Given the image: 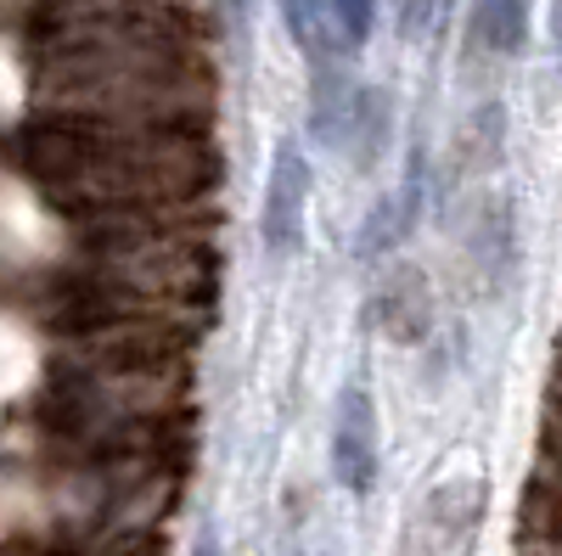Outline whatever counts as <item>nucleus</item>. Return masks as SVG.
<instances>
[{
	"instance_id": "f257e3e1",
	"label": "nucleus",
	"mask_w": 562,
	"mask_h": 556,
	"mask_svg": "<svg viewBox=\"0 0 562 556\" xmlns=\"http://www.w3.org/2000/svg\"><path fill=\"white\" fill-rule=\"evenodd\" d=\"M383 467V439H378V399H371L366 377H349L338 405H333V473L349 495H371Z\"/></svg>"
},
{
	"instance_id": "f03ea898",
	"label": "nucleus",
	"mask_w": 562,
	"mask_h": 556,
	"mask_svg": "<svg viewBox=\"0 0 562 556\" xmlns=\"http://www.w3.org/2000/svg\"><path fill=\"white\" fill-rule=\"evenodd\" d=\"M304 203H310V158L299 141H281L265 180V208H259V242L265 253L288 259L304 242Z\"/></svg>"
},
{
	"instance_id": "7ed1b4c3",
	"label": "nucleus",
	"mask_w": 562,
	"mask_h": 556,
	"mask_svg": "<svg viewBox=\"0 0 562 556\" xmlns=\"http://www.w3.org/2000/svg\"><path fill=\"white\" fill-rule=\"evenodd\" d=\"M378 315H383V327H389L400 343L428 338V327H434L428 275H422L416 264H400V270L389 275V287H383V304H378Z\"/></svg>"
},
{
	"instance_id": "20e7f679",
	"label": "nucleus",
	"mask_w": 562,
	"mask_h": 556,
	"mask_svg": "<svg viewBox=\"0 0 562 556\" xmlns=\"http://www.w3.org/2000/svg\"><path fill=\"white\" fill-rule=\"evenodd\" d=\"M281 23H288L293 45L304 52L310 73L338 63L344 34H338V18H333V0H281Z\"/></svg>"
},
{
	"instance_id": "39448f33",
	"label": "nucleus",
	"mask_w": 562,
	"mask_h": 556,
	"mask_svg": "<svg viewBox=\"0 0 562 556\" xmlns=\"http://www.w3.org/2000/svg\"><path fill=\"white\" fill-rule=\"evenodd\" d=\"M473 39L490 57H518L529 45V0H473Z\"/></svg>"
},
{
	"instance_id": "423d86ee",
	"label": "nucleus",
	"mask_w": 562,
	"mask_h": 556,
	"mask_svg": "<svg viewBox=\"0 0 562 556\" xmlns=\"http://www.w3.org/2000/svg\"><path fill=\"white\" fill-rule=\"evenodd\" d=\"M389 141V97L378 84H355V102H349V129H344V147L360 158V169L378 163Z\"/></svg>"
},
{
	"instance_id": "0eeeda50",
	"label": "nucleus",
	"mask_w": 562,
	"mask_h": 556,
	"mask_svg": "<svg viewBox=\"0 0 562 556\" xmlns=\"http://www.w3.org/2000/svg\"><path fill=\"white\" fill-rule=\"evenodd\" d=\"M333 18H338V34H344V52H360L378 29V0H333Z\"/></svg>"
},
{
	"instance_id": "6e6552de",
	"label": "nucleus",
	"mask_w": 562,
	"mask_h": 556,
	"mask_svg": "<svg viewBox=\"0 0 562 556\" xmlns=\"http://www.w3.org/2000/svg\"><path fill=\"white\" fill-rule=\"evenodd\" d=\"M225 23H231V34H248V0H225Z\"/></svg>"
},
{
	"instance_id": "1a4fd4ad",
	"label": "nucleus",
	"mask_w": 562,
	"mask_h": 556,
	"mask_svg": "<svg viewBox=\"0 0 562 556\" xmlns=\"http://www.w3.org/2000/svg\"><path fill=\"white\" fill-rule=\"evenodd\" d=\"M551 39H557V52H562V0H557V18H551Z\"/></svg>"
}]
</instances>
